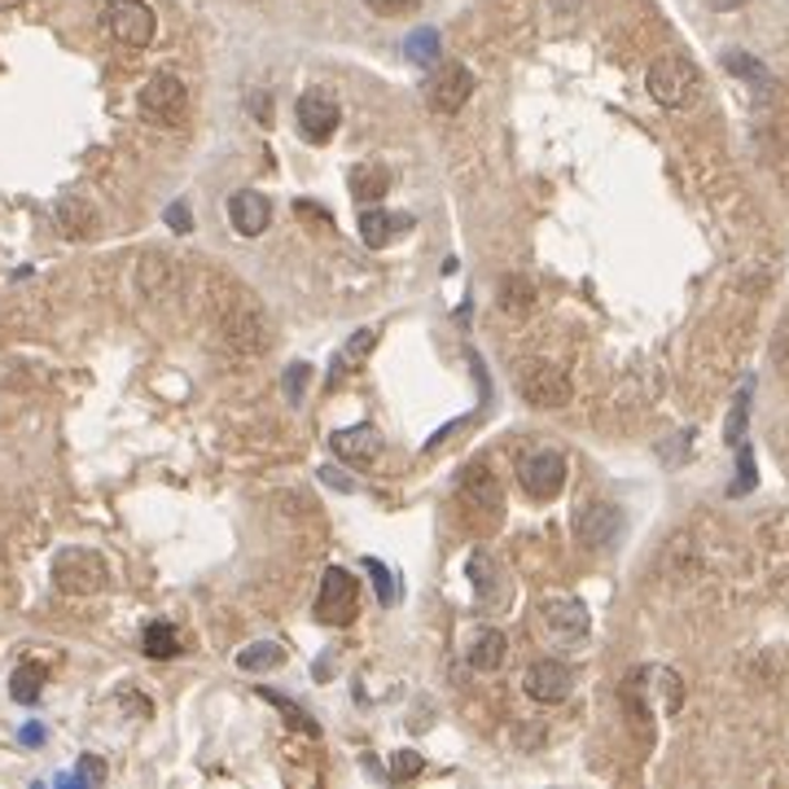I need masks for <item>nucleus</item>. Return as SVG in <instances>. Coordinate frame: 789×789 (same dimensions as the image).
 Returning <instances> with one entry per match:
<instances>
[{
    "mask_svg": "<svg viewBox=\"0 0 789 789\" xmlns=\"http://www.w3.org/2000/svg\"><path fill=\"white\" fill-rule=\"evenodd\" d=\"M645 89H650V97H654L658 106L688 111V106L702 97V71H697L684 53H663V58L650 66V75H645Z\"/></svg>",
    "mask_w": 789,
    "mask_h": 789,
    "instance_id": "nucleus-1",
    "label": "nucleus"
},
{
    "mask_svg": "<svg viewBox=\"0 0 789 789\" xmlns=\"http://www.w3.org/2000/svg\"><path fill=\"white\" fill-rule=\"evenodd\" d=\"M518 395L531 408H565L574 395V382L553 360H527V364H518Z\"/></svg>",
    "mask_w": 789,
    "mask_h": 789,
    "instance_id": "nucleus-2",
    "label": "nucleus"
},
{
    "mask_svg": "<svg viewBox=\"0 0 789 789\" xmlns=\"http://www.w3.org/2000/svg\"><path fill=\"white\" fill-rule=\"evenodd\" d=\"M136 106H141V114H145L154 127H180V123H185V114H189V89H185V80H180V75L158 71V75H149V80H145V89H141V97H136Z\"/></svg>",
    "mask_w": 789,
    "mask_h": 789,
    "instance_id": "nucleus-3",
    "label": "nucleus"
},
{
    "mask_svg": "<svg viewBox=\"0 0 789 789\" xmlns=\"http://www.w3.org/2000/svg\"><path fill=\"white\" fill-rule=\"evenodd\" d=\"M102 27L123 49H149L154 35H158V18H154V9L145 0H106Z\"/></svg>",
    "mask_w": 789,
    "mask_h": 789,
    "instance_id": "nucleus-4",
    "label": "nucleus"
},
{
    "mask_svg": "<svg viewBox=\"0 0 789 789\" xmlns=\"http://www.w3.org/2000/svg\"><path fill=\"white\" fill-rule=\"evenodd\" d=\"M106 579H111V570L93 549H62L53 558V583L66 596H93L106 588Z\"/></svg>",
    "mask_w": 789,
    "mask_h": 789,
    "instance_id": "nucleus-5",
    "label": "nucleus"
},
{
    "mask_svg": "<svg viewBox=\"0 0 789 789\" xmlns=\"http://www.w3.org/2000/svg\"><path fill=\"white\" fill-rule=\"evenodd\" d=\"M623 509L619 505H610V500H588V505H579L574 509V518H570V531H574V540L583 544V549H614L619 540H623Z\"/></svg>",
    "mask_w": 789,
    "mask_h": 789,
    "instance_id": "nucleus-6",
    "label": "nucleus"
},
{
    "mask_svg": "<svg viewBox=\"0 0 789 789\" xmlns=\"http://www.w3.org/2000/svg\"><path fill=\"white\" fill-rule=\"evenodd\" d=\"M220 334H225L228 351L241 355V360H255V355H263L272 346V325H268V316L255 303H237L225 316Z\"/></svg>",
    "mask_w": 789,
    "mask_h": 789,
    "instance_id": "nucleus-7",
    "label": "nucleus"
},
{
    "mask_svg": "<svg viewBox=\"0 0 789 789\" xmlns=\"http://www.w3.org/2000/svg\"><path fill=\"white\" fill-rule=\"evenodd\" d=\"M518 482H522V491L531 496V500H553V496H562L565 487V456L562 451H527L522 460H518Z\"/></svg>",
    "mask_w": 789,
    "mask_h": 789,
    "instance_id": "nucleus-8",
    "label": "nucleus"
},
{
    "mask_svg": "<svg viewBox=\"0 0 789 789\" xmlns=\"http://www.w3.org/2000/svg\"><path fill=\"white\" fill-rule=\"evenodd\" d=\"M355 610H360V583L342 565H330L321 579V592H316V619L330 627H346L355 619Z\"/></svg>",
    "mask_w": 789,
    "mask_h": 789,
    "instance_id": "nucleus-9",
    "label": "nucleus"
},
{
    "mask_svg": "<svg viewBox=\"0 0 789 789\" xmlns=\"http://www.w3.org/2000/svg\"><path fill=\"white\" fill-rule=\"evenodd\" d=\"M294 123H299L303 141H312V145H325V141H334V132H339L342 111H339V102H334L325 89H312V93H303V97L294 102Z\"/></svg>",
    "mask_w": 789,
    "mask_h": 789,
    "instance_id": "nucleus-10",
    "label": "nucleus"
},
{
    "mask_svg": "<svg viewBox=\"0 0 789 789\" xmlns=\"http://www.w3.org/2000/svg\"><path fill=\"white\" fill-rule=\"evenodd\" d=\"M474 97V71L460 66V62H444L435 75H430V89H426V102L430 111L439 114H456L465 102Z\"/></svg>",
    "mask_w": 789,
    "mask_h": 789,
    "instance_id": "nucleus-11",
    "label": "nucleus"
},
{
    "mask_svg": "<svg viewBox=\"0 0 789 789\" xmlns=\"http://www.w3.org/2000/svg\"><path fill=\"white\" fill-rule=\"evenodd\" d=\"M570 688H574V676H570V667L558 663V658H540V663H531L527 676H522V693H527L531 702H540V706H562L565 697H570Z\"/></svg>",
    "mask_w": 789,
    "mask_h": 789,
    "instance_id": "nucleus-12",
    "label": "nucleus"
},
{
    "mask_svg": "<svg viewBox=\"0 0 789 789\" xmlns=\"http://www.w3.org/2000/svg\"><path fill=\"white\" fill-rule=\"evenodd\" d=\"M460 496L465 505L482 509V513H500L505 509V487H500V474L487 465V460H469L460 469Z\"/></svg>",
    "mask_w": 789,
    "mask_h": 789,
    "instance_id": "nucleus-13",
    "label": "nucleus"
},
{
    "mask_svg": "<svg viewBox=\"0 0 789 789\" xmlns=\"http://www.w3.org/2000/svg\"><path fill=\"white\" fill-rule=\"evenodd\" d=\"M228 225L237 228L241 237H259V232H268V225H272V203H268V194L237 189V194L228 198Z\"/></svg>",
    "mask_w": 789,
    "mask_h": 789,
    "instance_id": "nucleus-14",
    "label": "nucleus"
},
{
    "mask_svg": "<svg viewBox=\"0 0 789 789\" xmlns=\"http://www.w3.org/2000/svg\"><path fill=\"white\" fill-rule=\"evenodd\" d=\"M53 220L62 228V237H71V241H89V237H97L102 232V216H97V207L89 203V198H62L58 207H53Z\"/></svg>",
    "mask_w": 789,
    "mask_h": 789,
    "instance_id": "nucleus-15",
    "label": "nucleus"
},
{
    "mask_svg": "<svg viewBox=\"0 0 789 789\" xmlns=\"http://www.w3.org/2000/svg\"><path fill=\"white\" fill-rule=\"evenodd\" d=\"M330 448H334V456L351 460V465H373L382 456V435L373 426H351V430H339L330 439Z\"/></svg>",
    "mask_w": 789,
    "mask_h": 789,
    "instance_id": "nucleus-16",
    "label": "nucleus"
},
{
    "mask_svg": "<svg viewBox=\"0 0 789 789\" xmlns=\"http://www.w3.org/2000/svg\"><path fill=\"white\" fill-rule=\"evenodd\" d=\"M544 623L558 632V636H588L592 619H588V605L574 601V596H558L544 605Z\"/></svg>",
    "mask_w": 789,
    "mask_h": 789,
    "instance_id": "nucleus-17",
    "label": "nucleus"
},
{
    "mask_svg": "<svg viewBox=\"0 0 789 789\" xmlns=\"http://www.w3.org/2000/svg\"><path fill=\"white\" fill-rule=\"evenodd\" d=\"M465 658H469V667H474V672H487V676H491V672H500V667H505V658H509V641H505V632H496V627H491V632H482V636L469 645V654H465Z\"/></svg>",
    "mask_w": 789,
    "mask_h": 789,
    "instance_id": "nucleus-18",
    "label": "nucleus"
},
{
    "mask_svg": "<svg viewBox=\"0 0 789 789\" xmlns=\"http://www.w3.org/2000/svg\"><path fill=\"white\" fill-rule=\"evenodd\" d=\"M44 663H18L13 676H9V697L22 702V706H35L40 693H44Z\"/></svg>",
    "mask_w": 789,
    "mask_h": 789,
    "instance_id": "nucleus-19",
    "label": "nucleus"
},
{
    "mask_svg": "<svg viewBox=\"0 0 789 789\" xmlns=\"http://www.w3.org/2000/svg\"><path fill=\"white\" fill-rule=\"evenodd\" d=\"M351 189H355V203H382L391 194V172L386 167H360L351 176Z\"/></svg>",
    "mask_w": 789,
    "mask_h": 789,
    "instance_id": "nucleus-20",
    "label": "nucleus"
},
{
    "mask_svg": "<svg viewBox=\"0 0 789 789\" xmlns=\"http://www.w3.org/2000/svg\"><path fill=\"white\" fill-rule=\"evenodd\" d=\"M141 645H145V654L149 658H176L180 654V632L172 627V623H149L145 627V636H141Z\"/></svg>",
    "mask_w": 789,
    "mask_h": 789,
    "instance_id": "nucleus-21",
    "label": "nucleus"
},
{
    "mask_svg": "<svg viewBox=\"0 0 789 789\" xmlns=\"http://www.w3.org/2000/svg\"><path fill=\"white\" fill-rule=\"evenodd\" d=\"M286 663V650L277 645V641H259V645H246L241 654H237V667L241 672H272V667H281Z\"/></svg>",
    "mask_w": 789,
    "mask_h": 789,
    "instance_id": "nucleus-22",
    "label": "nucleus"
},
{
    "mask_svg": "<svg viewBox=\"0 0 789 789\" xmlns=\"http://www.w3.org/2000/svg\"><path fill=\"white\" fill-rule=\"evenodd\" d=\"M500 308H505V312H518V316L531 312V308H536V286H531L527 277H505V281H500Z\"/></svg>",
    "mask_w": 789,
    "mask_h": 789,
    "instance_id": "nucleus-23",
    "label": "nucleus"
},
{
    "mask_svg": "<svg viewBox=\"0 0 789 789\" xmlns=\"http://www.w3.org/2000/svg\"><path fill=\"white\" fill-rule=\"evenodd\" d=\"M391 237H395V220L386 211H360V241L364 246L382 250V246H391Z\"/></svg>",
    "mask_w": 789,
    "mask_h": 789,
    "instance_id": "nucleus-24",
    "label": "nucleus"
},
{
    "mask_svg": "<svg viewBox=\"0 0 789 789\" xmlns=\"http://www.w3.org/2000/svg\"><path fill=\"white\" fill-rule=\"evenodd\" d=\"M724 66H728L737 80H750L759 93H768V84H772V80H768V71H764L750 53H741V49H728V53H724Z\"/></svg>",
    "mask_w": 789,
    "mask_h": 789,
    "instance_id": "nucleus-25",
    "label": "nucleus"
},
{
    "mask_svg": "<svg viewBox=\"0 0 789 789\" xmlns=\"http://www.w3.org/2000/svg\"><path fill=\"white\" fill-rule=\"evenodd\" d=\"M263 697H268V702H272V706H277V710H281V715H286V719L299 728V733H308V737H321V724H316V719H312V715H308L299 702H290V697H281V693H272V688H263Z\"/></svg>",
    "mask_w": 789,
    "mask_h": 789,
    "instance_id": "nucleus-26",
    "label": "nucleus"
},
{
    "mask_svg": "<svg viewBox=\"0 0 789 789\" xmlns=\"http://www.w3.org/2000/svg\"><path fill=\"white\" fill-rule=\"evenodd\" d=\"M465 574L474 579V588H478V601L487 605V601H491V592H496V579H500V574H496V565L487 562L482 553H474V558L465 562Z\"/></svg>",
    "mask_w": 789,
    "mask_h": 789,
    "instance_id": "nucleus-27",
    "label": "nucleus"
},
{
    "mask_svg": "<svg viewBox=\"0 0 789 789\" xmlns=\"http://www.w3.org/2000/svg\"><path fill=\"white\" fill-rule=\"evenodd\" d=\"M408 58H413L417 66H430V62L439 58V31H430V27L413 31V35H408Z\"/></svg>",
    "mask_w": 789,
    "mask_h": 789,
    "instance_id": "nucleus-28",
    "label": "nucleus"
},
{
    "mask_svg": "<svg viewBox=\"0 0 789 789\" xmlns=\"http://www.w3.org/2000/svg\"><path fill=\"white\" fill-rule=\"evenodd\" d=\"M364 570L373 574V588H377V601H382V605H395V601H399V588L391 583V570H386V565H382V562H377V558H364Z\"/></svg>",
    "mask_w": 789,
    "mask_h": 789,
    "instance_id": "nucleus-29",
    "label": "nucleus"
},
{
    "mask_svg": "<svg viewBox=\"0 0 789 789\" xmlns=\"http://www.w3.org/2000/svg\"><path fill=\"white\" fill-rule=\"evenodd\" d=\"M102 781H106V764L93 759V755L80 759V772H75V777H62V786H102Z\"/></svg>",
    "mask_w": 789,
    "mask_h": 789,
    "instance_id": "nucleus-30",
    "label": "nucleus"
},
{
    "mask_svg": "<svg viewBox=\"0 0 789 789\" xmlns=\"http://www.w3.org/2000/svg\"><path fill=\"white\" fill-rule=\"evenodd\" d=\"M746 417H750V386L737 395V404H733V417H728V444L737 448L741 444V430H746Z\"/></svg>",
    "mask_w": 789,
    "mask_h": 789,
    "instance_id": "nucleus-31",
    "label": "nucleus"
},
{
    "mask_svg": "<svg viewBox=\"0 0 789 789\" xmlns=\"http://www.w3.org/2000/svg\"><path fill=\"white\" fill-rule=\"evenodd\" d=\"M417 772H422V755H417V750H399V755L391 759V777H395V781H413Z\"/></svg>",
    "mask_w": 789,
    "mask_h": 789,
    "instance_id": "nucleus-32",
    "label": "nucleus"
},
{
    "mask_svg": "<svg viewBox=\"0 0 789 789\" xmlns=\"http://www.w3.org/2000/svg\"><path fill=\"white\" fill-rule=\"evenodd\" d=\"M373 13H382V18H404V13H413L417 9V0H364Z\"/></svg>",
    "mask_w": 789,
    "mask_h": 789,
    "instance_id": "nucleus-33",
    "label": "nucleus"
},
{
    "mask_svg": "<svg viewBox=\"0 0 789 789\" xmlns=\"http://www.w3.org/2000/svg\"><path fill=\"white\" fill-rule=\"evenodd\" d=\"M308 373H312L308 364H294V368L286 373V395H290V404H299V399H303V386H308Z\"/></svg>",
    "mask_w": 789,
    "mask_h": 789,
    "instance_id": "nucleus-34",
    "label": "nucleus"
},
{
    "mask_svg": "<svg viewBox=\"0 0 789 789\" xmlns=\"http://www.w3.org/2000/svg\"><path fill=\"white\" fill-rule=\"evenodd\" d=\"M737 451H741V482L733 487V496H741V491H750V487H755V451L741 448V444H737Z\"/></svg>",
    "mask_w": 789,
    "mask_h": 789,
    "instance_id": "nucleus-35",
    "label": "nucleus"
},
{
    "mask_svg": "<svg viewBox=\"0 0 789 789\" xmlns=\"http://www.w3.org/2000/svg\"><path fill=\"white\" fill-rule=\"evenodd\" d=\"M167 225L176 228V232H189V228H194V216H189V207H185V203H172V207H167Z\"/></svg>",
    "mask_w": 789,
    "mask_h": 789,
    "instance_id": "nucleus-36",
    "label": "nucleus"
}]
</instances>
